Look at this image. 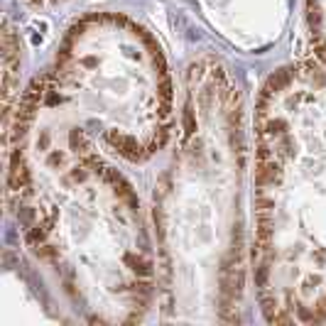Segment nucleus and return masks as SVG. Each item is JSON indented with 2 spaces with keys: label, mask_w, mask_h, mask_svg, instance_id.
<instances>
[{
  "label": "nucleus",
  "mask_w": 326,
  "mask_h": 326,
  "mask_svg": "<svg viewBox=\"0 0 326 326\" xmlns=\"http://www.w3.org/2000/svg\"><path fill=\"white\" fill-rule=\"evenodd\" d=\"M47 86L64 111L128 159L162 147L172 120L165 62L140 27L93 17L69 34Z\"/></svg>",
  "instance_id": "3"
},
{
  "label": "nucleus",
  "mask_w": 326,
  "mask_h": 326,
  "mask_svg": "<svg viewBox=\"0 0 326 326\" xmlns=\"http://www.w3.org/2000/svg\"><path fill=\"white\" fill-rule=\"evenodd\" d=\"M255 255L272 321L326 319V64L282 69L255 137Z\"/></svg>",
  "instance_id": "2"
},
{
  "label": "nucleus",
  "mask_w": 326,
  "mask_h": 326,
  "mask_svg": "<svg viewBox=\"0 0 326 326\" xmlns=\"http://www.w3.org/2000/svg\"><path fill=\"white\" fill-rule=\"evenodd\" d=\"M17 130L12 191L30 240L91 319H135L150 294L152 260L130 187L101 162L47 81L25 101Z\"/></svg>",
  "instance_id": "1"
},
{
  "label": "nucleus",
  "mask_w": 326,
  "mask_h": 326,
  "mask_svg": "<svg viewBox=\"0 0 326 326\" xmlns=\"http://www.w3.org/2000/svg\"><path fill=\"white\" fill-rule=\"evenodd\" d=\"M307 25L316 59L326 64V0H307Z\"/></svg>",
  "instance_id": "4"
}]
</instances>
